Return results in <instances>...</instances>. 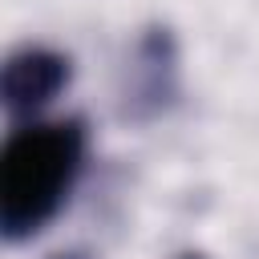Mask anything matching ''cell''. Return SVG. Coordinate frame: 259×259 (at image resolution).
Wrapping results in <instances>:
<instances>
[{
  "label": "cell",
  "mask_w": 259,
  "mask_h": 259,
  "mask_svg": "<svg viewBox=\"0 0 259 259\" xmlns=\"http://www.w3.org/2000/svg\"><path fill=\"white\" fill-rule=\"evenodd\" d=\"M89 130L81 117L24 121L0 150V231L8 243L40 235L69 202L85 170Z\"/></svg>",
  "instance_id": "cell-1"
},
{
  "label": "cell",
  "mask_w": 259,
  "mask_h": 259,
  "mask_svg": "<svg viewBox=\"0 0 259 259\" xmlns=\"http://www.w3.org/2000/svg\"><path fill=\"white\" fill-rule=\"evenodd\" d=\"M178 40L166 24H146L134 45L130 57L117 73V113L125 121H158L178 105L182 93V65H178Z\"/></svg>",
  "instance_id": "cell-2"
},
{
  "label": "cell",
  "mask_w": 259,
  "mask_h": 259,
  "mask_svg": "<svg viewBox=\"0 0 259 259\" xmlns=\"http://www.w3.org/2000/svg\"><path fill=\"white\" fill-rule=\"evenodd\" d=\"M73 77V61L49 45H20L0 69V101L16 121H40Z\"/></svg>",
  "instance_id": "cell-3"
},
{
  "label": "cell",
  "mask_w": 259,
  "mask_h": 259,
  "mask_svg": "<svg viewBox=\"0 0 259 259\" xmlns=\"http://www.w3.org/2000/svg\"><path fill=\"white\" fill-rule=\"evenodd\" d=\"M49 259H89V251H81V247H69V251H53Z\"/></svg>",
  "instance_id": "cell-4"
},
{
  "label": "cell",
  "mask_w": 259,
  "mask_h": 259,
  "mask_svg": "<svg viewBox=\"0 0 259 259\" xmlns=\"http://www.w3.org/2000/svg\"><path fill=\"white\" fill-rule=\"evenodd\" d=\"M178 259H206V255H202V251H182Z\"/></svg>",
  "instance_id": "cell-5"
}]
</instances>
